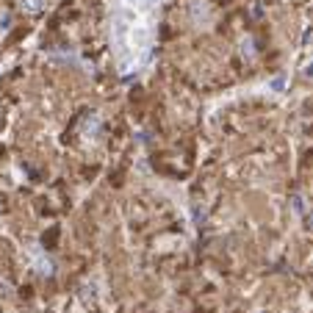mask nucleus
I'll return each mask as SVG.
<instances>
[{"label": "nucleus", "mask_w": 313, "mask_h": 313, "mask_svg": "<svg viewBox=\"0 0 313 313\" xmlns=\"http://www.w3.org/2000/svg\"><path fill=\"white\" fill-rule=\"evenodd\" d=\"M271 89H283V78H274V81H271Z\"/></svg>", "instance_id": "f257e3e1"}, {"label": "nucleus", "mask_w": 313, "mask_h": 313, "mask_svg": "<svg viewBox=\"0 0 313 313\" xmlns=\"http://www.w3.org/2000/svg\"><path fill=\"white\" fill-rule=\"evenodd\" d=\"M311 228H313V213H311Z\"/></svg>", "instance_id": "f03ea898"}]
</instances>
